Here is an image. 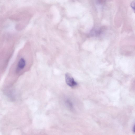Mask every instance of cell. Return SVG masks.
<instances>
[{
    "mask_svg": "<svg viewBox=\"0 0 135 135\" xmlns=\"http://www.w3.org/2000/svg\"><path fill=\"white\" fill-rule=\"evenodd\" d=\"M66 81L67 84L70 87L75 86L77 84L69 73H67L65 75Z\"/></svg>",
    "mask_w": 135,
    "mask_h": 135,
    "instance_id": "cell-1",
    "label": "cell"
},
{
    "mask_svg": "<svg viewBox=\"0 0 135 135\" xmlns=\"http://www.w3.org/2000/svg\"><path fill=\"white\" fill-rule=\"evenodd\" d=\"M26 61L24 58H22L20 60L18 63L17 72L23 69L26 65Z\"/></svg>",
    "mask_w": 135,
    "mask_h": 135,
    "instance_id": "cell-2",
    "label": "cell"
},
{
    "mask_svg": "<svg viewBox=\"0 0 135 135\" xmlns=\"http://www.w3.org/2000/svg\"><path fill=\"white\" fill-rule=\"evenodd\" d=\"M135 2H133L132 3L131 6L134 9H135Z\"/></svg>",
    "mask_w": 135,
    "mask_h": 135,
    "instance_id": "cell-3",
    "label": "cell"
},
{
    "mask_svg": "<svg viewBox=\"0 0 135 135\" xmlns=\"http://www.w3.org/2000/svg\"><path fill=\"white\" fill-rule=\"evenodd\" d=\"M133 131L134 132H135V126H134V128H133Z\"/></svg>",
    "mask_w": 135,
    "mask_h": 135,
    "instance_id": "cell-4",
    "label": "cell"
}]
</instances>
